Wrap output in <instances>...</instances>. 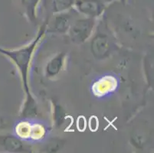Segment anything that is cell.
Wrapping results in <instances>:
<instances>
[{"label": "cell", "instance_id": "obj_7", "mask_svg": "<svg viewBox=\"0 0 154 153\" xmlns=\"http://www.w3.org/2000/svg\"><path fill=\"white\" fill-rule=\"evenodd\" d=\"M0 143L5 150L9 151H20L23 150L24 145L19 139L13 136H6L1 137Z\"/></svg>", "mask_w": 154, "mask_h": 153}, {"label": "cell", "instance_id": "obj_1", "mask_svg": "<svg viewBox=\"0 0 154 153\" xmlns=\"http://www.w3.org/2000/svg\"><path fill=\"white\" fill-rule=\"evenodd\" d=\"M45 25H43V27H42L41 30L39 32L37 38L35 39L29 45L26 46V47H23V48L15 50H5V49H2L0 47V53H2V54L10 57L11 60L15 62V64H16V66L18 67V68L19 70V72L21 74V76H22L24 87H25V89H26V93H27L28 96L25 111H26L29 107L31 108V111L32 110V105L34 101L32 100L31 94L29 93V87H28L27 85L28 71H29V64H30L32 56L33 54V51H34L36 45H37V44L38 43L39 41H40V39H41V37L43 35V34L45 32Z\"/></svg>", "mask_w": 154, "mask_h": 153}, {"label": "cell", "instance_id": "obj_6", "mask_svg": "<svg viewBox=\"0 0 154 153\" xmlns=\"http://www.w3.org/2000/svg\"><path fill=\"white\" fill-rule=\"evenodd\" d=\"M64 53H60L48 63L45 69L48 77H54L61 71L64 64Z\"/></svg>", "mask_w": 154, "mask_h": 153}, {"label": "cell", "instance_id": "obj_12", "mask_svg": "<svg viewBox=\"0 0 154 153\" xmlns=\"http://www.w3.org/2000/svg\"><path fill=\"white\" fill-rule=\"evenodd\" d=\"M55 120H56V123L58 126L62 124L63 121L64 120V113L63 111V109H61V106H57L55 107Z\"/></svg>", "mask_w": 154, "mask_h": 153}, {"label": "cell", "instance_id": "obj_13", "mask_svg": "<svg viewBox=\"0 0 154 153\" xmlns=\"http://www.w3.org/2000/svg\"><path fill=\"white\" fill-rule=\"evenodd\" d=\"M78 125H82V130H84V128H85V121L84 120L83 118H80V119H78Z\"/></svg>", "mask_w": 154, "mask_h": 153}, {"label": "cell", "instance_id": "obj_10", "mask_svg": "<svg viewBox=\"0 0 154 153\" xmlns=\"http://www.w3.org/2000/svg\"><path fill=\"white\" fill-rule=\"evenodd\" d=\"M31 131H32V128L28 123L22 122V123H19V126H17V133L21 137H24V138H27L29 136L30 137Z\"/></svg>", "mask_w": 154, "mask_h": 153}, {"label": "cell", "instance_id": "obj_2", "mask_svg": "<svg viewBox=\"0 0 154 153\" xmlns=\"http://www.w3.org/2000/svg\"><path fill=\"white\" fill-rule=\"evenodd\" d=\"M94 25L95 20L92 18L78 19L72 22L68 30L71 41L75 44L84 43L91 35Z\"/></svg>", "mask_w": 154, "mask_h": 153}, {"label": "cell", "instance_id": "obj_3", "mask_svg": "<svg viewBox=\"0 0 154 153\" xmlns=\"http://www.w3.org/2000/svg\"><path fill=\"white\" fill-rule=\"evenodd\" d=\"M112 44L110 38L105 34L99 33L94 36L91 43V51L97 59H104L110 55Z\"/></svg>", "mask_w": 154, "mask_h": 153}, {"label": "cell", "instance_id": "obj_8", "mask_svg": "<svg viewBox=\"0 0 154 153\" xmlns=\"http://www.w3.org/2000/svg\"><path fill=\"white\" fill-rule=\"evenodd\" d=\"M74 0H53L52 12L54 13L66 10L72 5Z\"/></svg>", "mask_w": 154, "mask_h": 153}, {"label": "cell", "instance_id": "obj_11", "mask_svg": "<svg viewBox=\"0 0 154 153\" xmlns=\"http://www.w3.org/2000/svg\"><path fill=\"white\" fill-rule=\"evenodd\" d=\"M45 134V130L43 129L42 126H35V127L32 128V131H31V136L35 139H41Z\"/></svg>", "mask_w": 154, "mask_h": 153}, {"label": "cell", "instance_id": "obj_5", "mask_svg": "<svg viewBox=\"0 0 154 153\" xmlns=\"http://www.w3.org/2000/svg\"><path fill=\"white\" fill-rule=\"evenodd\" d=\"M71 25V16L69 14H61L57 15L54 21L51 22L49 30H48V32L51 33L64 34L68 32Z\"/></svg>", "mask_w": 154, "mask_h": 153}, {"label": "cell", "instance_id": "obj_4", "mask_svg": "<svg viewBox=\"0 0 154 153\" xmlns=\"http://www.w3.org/2000/svg\"><path fill=\"white\" fill-rule=\"evenodd\" d=\"M77 5L80 12L92 19L98 17L103 10V5L97 0H81Z\"/></svg>", "mask_w": 154, "mask_h": 153}, {"label": "cell", "instance_id": "obj_9", "mask_svg": "<svg viewBox=\"0 0 154 153\" xmlns=\"http://www.w3.org/2000/svg\"><path fill=\"white\" fill-rule=\"evenodd\" d=\"M109 78H105V79H101L99 82H97V84L95 85H97V87L96 89H94V90H97V93L100 94V93H101V90L103 88V94L109 92V91H111L113 90L114 87H115V82H111L110 83V84H107V82L108 81Z\"/></svg>", "mask_w": 154, "mask_h": 153}]
</instances>
